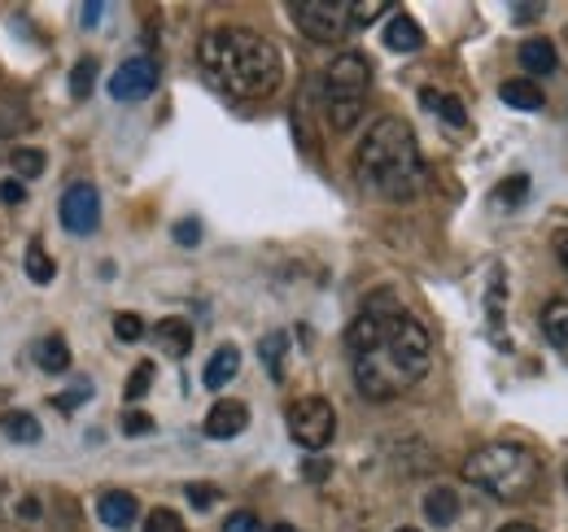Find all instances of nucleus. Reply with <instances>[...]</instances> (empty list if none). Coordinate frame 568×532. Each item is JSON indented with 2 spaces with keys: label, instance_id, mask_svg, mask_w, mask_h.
<instances>
[{
  "label": "nucleus",
  "instance_id": "f257e3e1",
  "mask_svg": "<svg viewBox=\"0 0 568 532\" xmlns=\"http://www.w3.org/2000/svg\"><path fill=\"white\" fill-rule=\"evenodd\" d=\"M346 349L355 354L358 393L372 401L403 398L416 380H425L433 358L428 328L389 297H376L346 328Z\"/></svg>",
  "mask_w": 568,
  "mask_h": 532
},
{
  "label": "nucleus",
  "instance_id": "f03ea898",
  "mask_svg": "<svg viewBox=\"0 0 568 532\" xmlns=\"http://www.w3.org/2000/svg\"><path fill=\"white\" fill-rule=\"evenodd\" d=\"M202 70L219 92L241 96V101H258L267 92H276L281 83V53L272 40H263L250 27H214L202 40Z\"/></svg>",
  "mask_w": 568,
  "mask_h": 532
},
{
  "label": "nucleus",
  "instance_id": "7ed1b4c3",
  "mask_svg": "<svg viewBox=\"0 0 568 532\" xmlns=\"http://www.w3.org/2000/svg\"><path fill=\"white\" fill-rule=\"evenodd\" d=\"M355 175L376 197L412 201L425 188V157L416 132L403 119H376L355 153Z\"/></svg>",
  "mask_w": 568,
  "mask_h": 532
},
{
  "label": "nucleus",
  "instance_id": "20e7f679",
  "mask_svg": "<svg viewBox=\"0 0 568 532\" xmlns=\"http://www.w3.org/2000/svg\"><path fill=\"white\" fill-rule=\"evenodd\" d=\"M464 475H468V484H477L481 493H490L498 502H525L542 480V463L525 446L495 441V446H481L468 454Z\"/></svg>",
  "mask_w": 568,
  "mask_h": 532
},
{
  "label": "nucleus",
  "instance_id": "39448f33",
  "mask_svg": "<svg viewBox=\"0 0 568 532\" xmlns=\"http://www.w3.org/2000/svg\"><path fill=\"white\" fill-rule=\"evenodd\" d=\"M367 88H372V66H367L363 53L346 49V53H337L328 62V70H324V96H328V123L337 132H351L363 119Z\"/></svg>",
  "mask_w": 568,
  "mask_h": 532
},
{
  "label": "nucleus",
  "instance_id": "423d86ee",
  "mask_svg": "<svg viewBox=\"0 0 568 532\" xmlns=\"http://www.w3.org/2000/svg\"><path fill=\"white\" fill-rule=\"evenodd\" d=\"M293 22H297L302 35H311L320 44H342L355 31V18H351L346 0H297Z\"/></svg>",
  "mask_w": 568,
  "mask_h": 532
},
{
  "label": "nucleus",
  "instance_id": "0eeeda50",
  "mask_svg": "<svg viewBox=\"0 0 568 532\" xmlns=\"http://www.w3.org/2000/svg\"><path fill=\"white\" fill-rule=\"evenodd\" d=\"M288 432L302 450H324L337 437V410L328 398H297L288 406Z\"/></svg>",
  "mask_w": 568,
  "mask_h": 532
},
{
  "label": "nucleus",
  "instance_id": "6e6552de",
  "mask_svg": "<svg viewBox=\"0 0 568 532\" xmlns=\"http://www.w3.org/2000/svg\"><path fill=\"white\" fill-rule=\"evenodd\" d=\"M62 223H67L71 236L97 232V223H101V197H97L92 184H71L62 193Z\"/></svg>",
  "mask_w": 568,
  "mask_h": 532
},
{
  "label": "nucleus",
  "instance_id": "1a4fd4ad",
  "mask_svg": "<svg viewBox=\"0 0 568 532\" xmlns=\"http://www.w3.org/2000/svg\"><path fill=\"white\" fill-rule=\"evenodd\" d=\"M153 88H158V62L153 58H132L110 79V96L114 101H144Z\"/></svg>",
  "mask_w": 568,
  "mask_h": 532
},
{
  "label": "nucleus",
  "instance_id": "9d476101",
  "mask_svg": "<svg viewBox=\"0 0 568 532\" xmlns=\"http://www.w3.org/2000/svg\"><path fill=\"white\" fill-rule=\"evenodd\" d=\"M250 428V406L236 398H223L211 406V415H206V437L214 441H232V437H241Z\"/></svg>",
  "mask_w": 568,
  "mask_h": 532
},
{
  "label": "nucleus",
  "instance_id": "9b49d317",
  "mask_svg": "<svg viewBox=\"0 0 568 532\" xmlns=\"http://www.w3.org/2000/svg\"><path fill=\"white\" fill-rule=\"evenodd\" d=\"M97 515H101V524L105 529H132L136 524V515H141V502L128 493V489H110V493H101V502H97Z\"/></svg>",
  "mask_w": 568,
  "mask_h": 532
},
{
  "label": "nucleus",
  "instance_id": "f8f14e48",
  "mask_svg": "<svg viewBox=\"0 0 568 532\" xmlns=\"http://www.w3.org/2000/svg\"><path fill=\"white\" fill-rule=\"evenodd\" d=\"M420 44H425V31L416 27V18L394 13L389 27H385V49H394V53H416Z\"/></svg>",
  "mask_w": 568,
  "mask_h": 532
},
{
  "label": "nucleus",
  "instance_id": "ddd939ff",
  "mask_svg": "<svg viewBox=\"0 0 568 532\" xmlns=\"http://www.w3.org/2000/svg\"><path fill=\"white\" fill-rule=\"evenodd\" d=\"M236 371H241V349H236V345H219L214 358L206 362V376H202V380H206V389L219 393Z\"/></svg>",
  "mask_w": 568,
  "mask_h": 532
},
{
  "label": "nucleus",
  "instance_id": "4468645a",
  "mask_svg": "<svg viewBox=\"0 0 568 532\" xmlns=\"http://www.w3.org/2000/svg\"><path fill=\"white\" fill-rule=\"evenodd\" d=\"M0 432H4L9 441H18V446H36V441H40V419L27 415V410H4V415H0Z\"/></svg>",
  "mask_w": 568,
  "mask_h": 532
},
{
  "label": "nucleus",
  "instance_id": "2eb2a0df",
  "mask_svg": "<svg viewBox=\"0 0 568 532\" xmlns=\"http://www.w3.org/2000/svg\"><path fill=\"white\" fill-rule=\"evenodd\" d=\"M498 96H503L507 105H516V110H542V105H547L542 88L529 83V79H507V83L498 88Z\"/></svg>",
  "mask_w": 568,
  "mask_h": 532
},
{
  "label": "nucleus",
  "instance_id": "dca6fc26",
  "mask_svg": "<svg viewBox=\"0 0 568 532\" xmlns=\"http://www.w3.org/2000/svg\"><path fill=\"white\" fill-rule=\"evenodd\" d=\"M425 515H428V524H437V529L455 524V520H459V493H455V489H433L425 498Z\"/></svg>",
  "mask_w": 568,
  "mask_h": 532
},
{
  "label": "nucleus",
  "instance_id": "f3484780",
  "mask_svg": "<svg viewBox=\"0 0 568 532\" xmlns=\"http://www.w3.org/2000/svg\"><path fill=\"white\" fill-rule=\"evenodd\" d=\"M520 66L529 70V74H551V70L560 66L556 44H551V40H529V44H520Z\"/></svg>",
  "mask_w": 568,
  "mask_h": 532
},
{
  "label": "nucleus",
  "instance_id": "a211bd4d",
  "mask_svg": "<svg viewBox=\"0 0 568 532\" xmlns=\"http://www.w3.org/2000/svg\"><path fill=\"white\" fill-rule=\"evenodd\" d=\"M420 105L433 110L442 123H450V127H464L468 123V110H464V101H455V96H446V92H420Z\"/></svg>",
  "mask_w": 568,
  "mask_h": 532
},
{
  "label": "nucleus",
  "instance_id": "6ab92c4d",
  "mask_svg": "<svg viewBox=\"0 0 568 532\" xmlns=\"http://www.w3.org/2000/svg\"><path fill=\"white\" fill-rule=\"evenodd\" d=\"M158 345L171 354V358H184L193 349V328L184 319H162L158 324Z\"/></svg>",
  "mask_w": 568,
  "mask_h": 532
},
{
  "label": "nucleus",
  "instance_id": "aec40b11",
  "mask_svg": "<svg viewBox=\"0 0 568 532\" xmlns=\"http://www.w3.org/2000/svg\"><path fill=\"white\" fill-rule=\"evenodd\" d=\"M542 332H547L551 345H560V349L568 345V301L565 297H556V301L542 306Z\"/></svg>",
  "mask_w": 568,
  "mask_h": 532
},
{
  "label": "nucleus",
  "instance_id": "412c9836",
  "mask_svg": "<svg viewBox=\"0 0 568 532\" xmlns=\"http://www.w3.org/2000/svg\"><path fill=\"white\" fill-rule=\"evenodd\" d=\"M36 362H40L44 371H67V367H71V349H67V340H62V336H44V340H36Z\"/></svg>",
  "mask_w": 568,
  "mask_h": 532
},
{
  "label": "nucleus",
  "instance_id": "4be33fe9",
  "mask_svg": "<svg viewBox=\"0 0 568 532\" xmlns=\"http://www.w3.org/2000/svg\"><path fill=\"white\" fill-rule=\"evenodd\" d=\"M27 275H31L36 284H53V275H58V266H53V258L44 254V245H40V241H31V245H27Z\"/></svg>",
  "mask_w": 568,
  "mask_h": 532
},
{
  "label": "nucleus",
  "instance_id": "5701e85b",
  "mask_svg": "<svg viewBox=\"0 0 568 532\" xmlns=\"http://www.w3.org/2000/svg\"><path fill=\"white\" fill-rule=\"evenodd\" d=\"M13 171H18V180H36L44 171V153L40 149H18L13 153Z\"/></svg>",
  "mask_w": 568,
  "mask_h": 532
},
{
  "label": "nucleus",
  "instance_id": "b1692460",
  "mask_svg": "<svg viewBox=\"0 0 568 532\" xmlns=\"http://www.w3.org/2000/svg\"><path fill=\"white\" fill-rule=\"evenodd\" d=\"M92 79H97V62L88 58V62H79L71 70V96H88L92 92Z\"/></svg>",
  "mask_w": 568,
  "mask_h": 532
},
{
  "label": "nucleus",
  "instance_id": "393cba45",
  "mask_svg": "<svg viewBox=\"0 0 568 532\" xmlns=\"http://www.w3.org/2000/svg\"><path fill=\"white\" fill-rule=\"evenodd\" d=\"M385 9H394L389 0H363V4H351V18H355V27H367V22H376Z\"/></svg>",
  "mask_w": 568,
  "mask_h": 532
},
{
  "label": "nucleus",
  "instance_id": "a878e982",
  "mask_svg": "<svg viewBox=\"0 0 568 532\" xmlns=\"http://www.w3.org/2000/svg\"><path fill=\"white\" fill-rule=\"evenodd\" d=\"M114 336H119V340H128V345H132V340H141L144 319L141 315H114Z\"/></svg>",
  "mask_w": 568,
  "mask_h": 532
},
{
  "label": "nucleus",
  "instance_id": "bb28decb",
  "mask_svg": "<svg viewBox=\"0 0 568 532\" xmlns=\"http://www.w3.org/2000/svg\"><path fill=\"white\" fill-rule=\"evenodd\" d=\"M149 385H153V362H141L132 371V380H128V401H141L149 393Z\"/></svg>",
  "mask_w": 568,
  "mask_h": 532
},
{
  "label": "nucleus",
  "instance_id": "cd10ccee",
  "mask_svg": "<svg viewBox=\"0 0 568 532\" xmlns=\"http://www.w3.org/2000/svg\"><path fill=\"white\" fill-rule=\"evenodd\" d=\"M263 362L272 367V376H281V354H284V332H272V336H263Z\"/></svg>",
  "mask_w": 568,
  "mask_h": 532
},
{
  "label": "nucleus",
  "instance_id": "c85d7f7f",
  "mask_svg": "<svg viewBox=\"0 0 568 532\" xmlns=\"http://www.w3.org/2000/svg\"><path fill=\"white\" fill-rule=\"evenodd\" d=\"M144 532H184V520H180L175 511H153V515L144 520Z\"/></svg>",
  "mask_w": 568,
  "mask_h": 532
},
{
  "label": "nucleus",
  "instance_id": "c756f323",
  "mask_svg": "<svg viewBox=\"0 0 568 532\" xmlns=\"http://www.w3.org/2000/svg\"><path fill=\"white\" fill-rule=\"evenodd\" d=\"M223 532H263V524H258L254 511H232V515L223 520Z\"/></svg>",
  "mask_w": 568,
  "mask_h": 532
},
{
  "label": "nucleus",
  "instance_id": "7c9ffc66",
  "mask_svg": "<svg viewBox=\"0 0 568 532\" xmlns=\"http://www.w3.org/2000/svg\"><path fill=\"white\" fill-rule=\"evenodd\" d=\"M123 432H128V437H149V432H153V419H149L144 410H128V415H123Z\"/></svg>",
  "mask_w": 568,
  "mask_h": 532
},
{
  "label": "nucleus",
  "instance_id": "2f4dec72",
  "mask_svg": "<svg viewBox=\"0 0 568 532\" xmlns=\"http://www.w3.org/2000/svg\"><path fill=\"white\" fill-rule=\"evenodd\" d=\"M189 502H193L197 511H211L214 502H219V489H214V484H189Z\"/></svg>",
  "mask_w": 568,
  "mask_h": 532
},
{
  "label": "nucleus",
  "instance_id": "473e14b6",
  "mask_svg": "<svg viewBox=\"0 0 568 532\" xmlns=\"http://www.w3.org/2000/svg\"><path fill=\"white\" fill-rule=\"evenodd\" d=\"M175 241H180V245H197V241H202V227H197V218H184V223H175Z\"/></svg>",
  "mask_w": 568,
  "mask_h": 532
},
{
  "label": "nucleus",
  "instance_id": "72a5a7b5",
  "mask_svg": "<svg viewBox=\"0 0 568 532\" xmlns=\"http://www.w3.org/2000/svg\"><path fill=\"white\" fill-rule=\"evenodd\" d=\"M88 393H92V389H88V385H79V389H71V393H58V398H53V406H58V410H67V415H71L74 406H79V401L88 398Z\"/></svg>",
  "mask_w": 568,
  "mask_h": 532
},
{
  "label": "nucleus",
  "instance_id": "f704fd0d",
  "mask_svg": "<svg viewBox=\"0 0 568 532\" xmlns=\"http://www.w3.org/2000/svg\"><path fill=\"white\" fill-rule=\"evenodd\" d=\"M22 197H27L22 180H4V184H0V201H4V205H22Z\"/></svg>",
  "mask_w": 568,
  "mask_h": 532
},
{
  "label": "nucleus",
  "instance_id": "c9c22d12",
  "mask_svg": "<svg viewBox=\"0 0 568 532\" xmlns=\"http://www.w3.org/2000/svg\"><path fill=\"white\" fill-rule=\"evenodd\" d=\"M525 188H529L525 175H520V180H507V184H498V201H520L525 197Z\"/></svg>",
  "mask_w": 568,
  "mask_h": 532
},
{
  "label": "nucleus",
  "instance_id": "e433bc0d",
  "mask_svg": "<svg viewBox=\"0 0 568 532\" xmlns=\"http://www.w3.org/2000/svg\"><path fill=\"white\" fill-rule=\"evenodd\" d=\"M556 254H560V266L568 270V232H560V236H556Z\"/></svg>",
  "mask_w": 568,
  "mask_h": 532
},
{
  "label": "nucleus",
  "instance_id": "4c0bfd02",
  "mask_svg": "<svg viewBox=\"0 0 568 532\" xmlns=\"http://www.w3.org/2000/svg\"><path fill=\"white\" fill-rule=\"evenodd\" d=\"M498 532H538V529H529V524H507V529H498Z\"/></svg>",
  "mask_w": 568,
  "mask_h": 532
},
{
  "label": "nucleus",
  "instance_id": "58836bf2",
  "mask_svg": "<svg viewBox=\"0 0 568 532\" xmlns=\"http://www.w3.org/2000/svg\"><path fill=\"white\" fill-rule=\"evenodd\" d=\"M272 532H297V529H293V524H276Z\"/></svg>",
  "mask_w": 568,
  "mask_h": 532
},
{
  "label": "nucleus",
  "instance_id": "ea45409f",
  "mask_svg": "<svg viewBox=\"0 0 568 532\" xmlns=\"http://www.w3.org/2000/svg\"><path fill=\"white\" fill-rule=\"evenodd\" d=\"M0 511H4V489H0Z\"/></svg>",
  "mask_w": 568,
  "mask_h": 532
},
{
  "label": "nucleus",
  "instance_id": "a19ab883",
  "mask_svg": "<svg viewBox=\"0 0 568 532\" xmlns=\"http://www.w3.org/2000/svg\"><path fill=\"white\" fill-rule=\"evenodd\" d=\"M398 532H420V529H398Z\"/></svg>",
  "mask_w": 568,
  "mask_h": 532
},
{
  "label": "nucleus",
  "instance_id": "79ce46f5",
  "mask_svg": "<svg viewBox=\"0 0 568 532\" xmlns=\"http://www.w3.org/2000/svg\"><path fill=\"white\" fill-rule=\"evenodd\" d=\"M565 475H568V471H565Z\"/></svg>",
  "mask_w": 568,
  "mask_h": 532
}]
</instances>
